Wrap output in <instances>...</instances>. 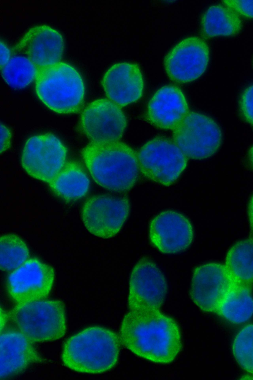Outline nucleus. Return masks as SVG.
<instances>
[{
	"instance_id": "16",
	"label": "nucleus",
	"mask_w": 253,
	"mask_h": 380,
	"mask_svg": "<svg viewBox=\"0 0 253 380\" xmlns=\"http://www.w3.org/2000/svg\"><path fill=\"white\" fill-rule=\"evenodd\" d=\"M14 49L25 55L40 69L59 62L64 42L62 35L56 30L47 25H38L26 32Z\"/></svg>"
},
{
	"instance_id": "18",
	"label": "nucleus",
	"mask_w": 253,
	"mask_h": 380,
	"mask_svg": "<svg viewBox=\"0 0 253 380\" xmlns=\"http://www.w3.org/2000/svg\"><path fill=\"white\" fill-rule=\"evenodd\" d=\"M188 113V106L181 90L174 86L159 89L150 99L147 109L150 123L159 128L174 129Z\"/></svg>"
},
{
	"instance_id": "32",
	"label": "nucleus",
	"mask_w": 253,
	"mask_h": 380,
	"mask_svg": "<svg viewBox=\"0 0 253 380\" xmlns=\"http://www.w3.org/2000/svg\"><path fill=\"white\" fill-rule=\"evenodd\" d=\"M0 317V331L1 332L6 322V316L5 313L3 312L2 309H1Z\"/></svg>"
},
{
	"instance_id": "5",
	"label": "nucleus",
	"mask_w": 253,
	"mask_h": 380,
	"mask_svg": "<svg viewBox=\"0 0 253 380\" xmlns=\"http://www.w3.org/2000/svg\"><path fill=\"white\" fill-rule=\"evenodd\" d=\"M9 317L17 330L31 342L57 340L66 332L64 306L60 300L42 299L17 304Z\"/></svg>"
},
{
	"instance_id": "33",
	"label": "nucleus",
	"mask_w": 253,
	"mask_h": 380,
	"mask_svg": "<svg viewBox=\"0 0 253 380\" xmlns=\"http://www.w3.org/2000/svg\"><path fill=\"white\" fill-rule=\"evenodd\" d=\"M249 159L250 164L253 168V145L251 147L249 152Z\"/></svg>"
},
{
	"instance_id": "25",
	"label": "nucleus",
	"mask_w": 253,
	"mask_h": 380,
	"mask_svg": "<svg viewBox=\"0 0 253 380\" xmlns=\"http://www.w3.org/2000/svg\"><path fill=\"white\" fill-rule=\"evenodd\" d=\"M29 252L25 242L18 236L6 234L0 238V268L14 270L28 259Z\"/></svg>"
},
{
	"instance_id": "31",
	"label": "nucleus",
	"mask_w": 253,
	"mask_h": 380,
	"mask_svg": "<svg viewBox=\"0 0 253 380\" xmlns=\"http://www.w3.org/2000/svg\"><path fill=\"white\" fill-rule=\"evenodd\" d=\"M251 237L253 238V194L252 196L248 210Z\"/></svg>"
},
{
	"instance_id": "11",
	"label": "nucleus",
	"mask_w": 253,
	"mask_h": 380,
	"mask_svg": "<svg viewBox=\"0 0 253 380\" xmlns=\"http://www.w3.org/2000/svg\"><path fill=\"white\" fill-rule=\"evenodd\" d=\"M168 291L165 277L151 259L143 258L131 272L128 305L130 310H159Z\"/></svg>"
},
{
	"instance_id": "3",
	"label": "nucleus",
	"mask_w": 253,
	"mask_h": 380,
	"mask_svg": "<svg viewBox=\"0 0 253 380\" xmlns=\"http://www.w3.org/2000/svg\"><path fill=\"white\" fill-rule=\"evenodd\" d=\"M120 350V339L112 331L90 327L69 338L62 351L65 366L80 373L101 374L116 364Z\"/></svg>"
},
{
	"instance_id": "9",
	"label": "nucleus",
	"mask_w": 253,
	"mask_h": 380,
	"mask_svg": "<svg viewBox=\"0 0 253 380\" xmlns=\"http://www.w3.org/2000/svg\"><path fill=\"white\" fill-rule=\"evenodd\" d=\"M130 212L127 197L97 195L84 203L82 217L87 230L98 237L108 238L121 230Z\"/></svg>"
},
{
	"instance_id": "6",
	"label": "nucleus",
	"mask_w": 253,
	"mask_h": 380,
	"mask_svg": "<svg viewBox=\"0 0 253 380\" xmlns=\"http://www.w3.org/2000/svg\"><path fill=\"white\" fill-rule=\"evenodd\" d=\"M187 158L174 142L160 137L145 143L137 154L142 173L154 182L165 186L177 180L186 167Z\"/></svg>"
},
{
	"instance_id": "4",
	"label": "nucleus",
	"mask_w": 253,
	"mask_h": 380,
	"mask_svg": "<svg viewBox=\"0 0 253 380\" xmlns=\"http://www.w3.org/2000/svg\"><path fill=\"white\" fill-rule=\"evenodd\" d=\"M35 89L40 100L58 113L77 112L84 103L85 87L82 77L66 62L39 69Z\"/></svg>"
},
{
	"instance_id": "27",
	"label": "nucleus",
	"mask_w": 253,
	"mask_h": 380,
	"mask_svg": "<svg viewBox=\"0 0 253 380\" xmlns=\"http://www.w3.org/2000/svg\"><path fill=\"white\" fill-rule=\"evenodd\" d=\"M240 105L244 118L253 127V85L244 91Z\"/></svg>"
},
{
	"instance_id": "29",
	"label": "nucleus",
	"mask_w": 253,
	"mask_h": 380,
	"mask_svg": "<svg viewBox=\"0 0 253 380\" xmlns=\"http://www.w3.org/2000/svg\"><path fill=\"white\" fill-rule=\"evenodd\" d=\"M1 149L2 153L5 150L9 145L11 139V134L8 129L3 125L1 124Z\"/></svg>"
},
{
	"instance_id": "24",
	"label": "nucleus",
	"mask_w": 253,
	"mask_h": 380,
	"mask_svg": "<svg viewBox=\"0 0 253 380\" xmlns=\"http://www.w3.org/2000/svg\"><path fill=\"white\" fill-rule=\"evenodd\" d=\"M5 81L12 88H23L36 78L38 68L25 56H14L1 68Z\"/></svg>"
},
{
	"instance_id": "15",
	"label": "nucleus",
	"mask_w": 253,
	"mask_h": 380,
	"mask_svg": "<svg viewBox=\"0 0 253 380\" xmlns=\"http://www.w3.org/2000/svg\"><path fill=\"white\" fill-rule=\"evenodd\" d=\"M151 243L165 254L183 251L192 242L194 231L190 221L181 213L165 210L151 221L149 229Z\"/></svg>"
},
{
	"instance_id": "8",
	"label": "nucleus",
	"mask_w": 253,
	"mask_h": 380,
	"mask_svg": "<svg viewBox=\"0 0 253 380\" xmlns=\"http://www.w3.org/2000/svg\"><path fill=\"white\" fill-rule=\"evenodd\" d=\"M67 150L54 135L33 136L26 142L21 162L25 171L34 178L49 183L66 163Z\"/></svg>"
},
{
	"instance_id": "14",
	"label": "nucleus",
	"mask_w": 253,
	"mask_h": 380,
	"mask_svg": "<svg viewBox=\"0 0 253 380\" xmlns=\"http://www.w3.org/2000/svg\"><path fill=\"white\" fill-rule=\"evenodd\" d=\"M209 60L207 43L199 37H190L181 41L169 51L164 65L172 80L185 83L200 77L205 71Z\"/></svg>"
},
{
	"instance_id": "13",
	"label": "nucleus",
	"mask_w": 253,
	"mask_h": 380,
	"mask_svg": "<svg viewBox=\"0 0 253 380\" xmlns=\"http://www.w3.org/2000/svg\"><path fill=\"white\" fill-rule=\"evenodd\" d=\"M126 124V116L120 107L105 98L89 103L81 117L84 132L91 142L98 143L119 141Z\"/></svg>"
},
{
	"instance_id": "28",
	"label": "nucleus",
	"mask_w": 253,
	"mask_h": 380,
	"mask_svg": "<svg viewBox=\"0 0 253 380\" xmlns=\"http://www.w3.org/2000/svg\"><path fill=\"white\" fill-rule=\"evenodd\" d=\"M222 2L238 14L253 18V0H224Z\"/></svg>"
},
{
	"instance_id": "20",
	"label": "nucleus",
	"mask_w": 253,
	"mask_h": 380,
	"mask_svg": "<svg viewBox=\"0 0 253 380\" xmlns=\"http://www.w3.org/2000/svg\"><path fill=\"white\" fill-rule=\"evenodd\" d=\"M49 184L52 191L60 197L66 200H75L86 194L89 180L80 163L70 161L65 163Z\"/></svg>"
},
{
	"instance_id": "26",
	"label": "nucleus",
	"mask_w": 253,
	"mask_h": 380,
	"mask_svg": "<svg viewBox=\"0 0 253 380\" xmlns=\"http://www.w3.org/2000/svg\"><path fill=\"white\" fill-rule=\"evenodd\" d=\"M232 350L238 364L253 376V323L239 332L234 340Z\"/></svg>"
},
{
	"instance_id": "1",
	"label": "nucleus",
	"mask_w": 253,
	"mask_h": 380,
	"mask_svg": "<svg viewBox=\"0 0 253 380\" xmlns=\"http://www.w3.org/2000/svg\"><path fill=\"white\" fill-rule=\"evenodd\" d=\"M120 336L132 353L160 364L173 361L182 346L178 325L159 310H130L123 318Z\"/></svg>"
},
{
	"instance_id": "10",
	"label": "nucleus",
	"mask_w": 253,
	"mask_h": 380,
	"mask_svg": "<svg viewBox=\"0 0 253 380\" xmlns=\"http://www.w3.org/2000/svg\"><path fill=\"white\" fill-rule=\"evenodd\" d=\"M236 284L225 265L216 262L204 264L194 270L190 296L194 303L203 311L216 313L226 295Z\"/></svg>"
},
{
	"instance_id": "17",
	"label": "nucleus",
	"mask_w": 253,
	"mask_h": 380,
	"mask_svg": "<svg viewBox=\"0 0 253 380\" xmlns=\"http://www.w3.org/2000/svg\"><path fill=\"white\" fill-rule=\"evenodd\" d=\"M102 84L108 98L121 106L138 100L144 89L141 70L136 64L129 62L111 66L104 74Z\"/></svg>"
},
{
	"instance_id": "23",
	"label": "nucleus",
	"mask_w": 253,
	"mask_h": 380,
	"mask_svg": "<svg viewBox=\"0 0 253 380\" xmlns=\"http://www.w3.org/2000/svg\"><path fill=\"white\" fill-rule=\"evenodd\" d=\"M252 290V287L237 284L226 295L216 313L232 324L247 322L253 315Z\"/></svg>"
},
{
	"instance_id": "7",
	"label": "nucleus",
	"mask_w": 253,
	"mask_h": 380,
	"mask_svg": "<svg viewBox=\"0 0 253 380\" xmlns=\"http://www.w3.org/2000/svg\"><path fill=\"white\" fill-rule=\"evenodd\" d=\"M174 142L188 158L203 159L213 155L222 141L221 130L211 117L188 113L173 129Z\"/></svg>"
},
{
	"instance_id": "12",
	"label": "nucleus",
	"mask_w": 253,
	"mask_h": 380,
	"mask_svg": "<svg viewBox=\"0 0 253 380\" xmlns=\"http://www.w3.org/2000/svg\"><path fill=\"white\" fill-rule=\"evenodd\" d=\"M54 279L53 269L36 258L28 259L8 276L6 288L17 304L42 300L48 295Z\"/></svg>"
},
{
	"instance_id": "22",
	"label": "nucleus",
	"mask_w": 253,
	"mask_h": 380,
	"mask_svg": "<svg viewBox=\"0 0 253 380\" xmlns=\"http://www.w3.org/2000/svg\"><path fill=\"white\" fill-rule=\"evenodd\" d=\"M225 266L237 284L253 285V238L241 240L228 250Z\"/></svg>"
},
{
	"instance_id": "2",
	"label": "nucleus",
	"mask_w": 253,
	"mask_h": 380,
	"mask_svg": "<svg viewBox=\"0 0 253 380\" xmlns=\"http://www.w3.org/2000/svg\"><path fill=\"white\" fill-rule=\"evenodd\" d=\"M84 163L94 180L108 190L123 192L135 185L140 170L134 150L119 141L91 142L83 150Z\"/></svg>"
},
{
	"instance_id": "19",
	"label": "nucleus",
	"mask_w": 253,
	"mask_h": 380,
	"mask_svg": "<svg viewBox=\"0 0 253 380\" xmlns=\"http://www.w3.org/2000/svg\"><path fill=\"white\" fill-rule=\"evenodd\" d=\"M0 346L1 379L18 374L40 360L31 341L18 330L1 332Z\"/></svg>"
},
{
	"instance_id": "21",
	"label": "nucleus",
	"mask_w": 253,
	"mask_h": 380,
	"mask_svg": "<svg viewBox=\"0 0 253 380\" xmlns=\"http://www.w3.org/2000/svg\"><path fill=\"white\" fill-rule=\"evenodd\" d=\"M201 28L207 38L231 36L240 31L242 21L239 15L230 7L225 5H214L203 14Z\"/></svg>"
},
{
	"instance_id": "30",
	"label": "nucleus",
	"mask_w": 253,
	"mask_h": 380,
	"mask_svg": "<svg viewBox=\"0 0 253 380\" xmlns=\"http://www.w3.org/2000/svg\"><path fill=\"white\" fill-rule=\"evenodd\" d=\"M10 51L4 43L0 42V66L2 67L10 59Z\"/></svg>"
}]
</instances>
